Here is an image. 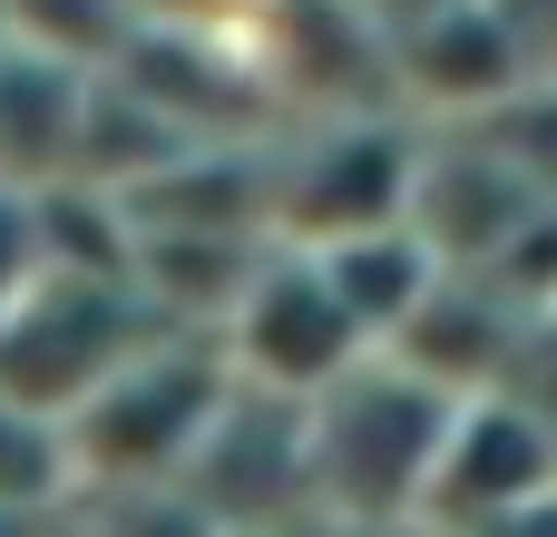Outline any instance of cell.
I'll use <instances>...</instances> for the list:
<instances>
[{"label": "cell", "instance_id": "11", "mask_svg": "<svg viewBox=\"0 0 557 537\" xmlns=\"http://www.w3.org/2000/svg\"><path fill=\"white\" fill-rule=\"evenodd\" d=\"M29 245H39V274L49 284H117L137 294V225L108 186H29Z\"/></svg>", "mask_w": 557, "mask_h": 537}, {"label": "cell", "instance_id": "3", "mask_svg": "<svg viewBox=\"0 0 557 537\" xmlns=\"http://www.w3.org/2000/svg\"><path fill=\"white\" fill-rule=\"evenodd\" d=\"M421 127L401 108H352V117H284L264 137V225L294 254H323L343 235H382L411 205Z\"/></svg>", "mask_w": 557, "mask_h": 537}, {"label": "cell", "instance_id": "12", "mask_svg": "<svg viewBox=\"0 0 557 537\" xmlns=\"http://www.w3.org/2000/svg\"><path fill=\"white\" fill-rule=\"evenodd\" d=\"M69 509H78V489H69L59 430L0 401V528H49V519H69Z\"/></svg>", "mask_w": 557, "mask_h": 537}, {"label": "cell", "instance_id": "6", "mask_svg": "<svg viewBox=\"0 0 557 537\" xmlns=\"http://www.w3.org/2000/svg\"><path fill=\"white\" fill-rule=\"evenodd\" d=\"M176 499L215 537H274L313 519V450H304V401L274 391H225V411L206 421V440L176 470Z\"/></svg>", "mask_w": 557, "mask_h": 537}, {"label": "cell", "instance_id": "7", "mask_svg": "<svg viewBox=\"0 0 557 537\" xmlns=\"http://www.w3.org/2000/svg\"><path fill=\"white\" fill-rule=\"evenodd\" d=\"M557 489V421L519 391H480L450 411L441 430V460H431V499H421V528H490L529 499Z\"/></svg>", "mask_w": 557, "mask_h": 537}, {"label": "cell", "instance_id": "2", "mask_svg": "<svg viewBox=\"0 0 557 537\" xmlns=\"http://www.w3.org/2000/svg\"><path fill=\"white\" fill-rule=\"evenodd\" d=\"M235 372L215 352V333H157L137 362H117L69 421V489L78 499H137V489H176L186 450L206 440V421L225 411Z\"/></svg>", "mask_w": 557, "mask_h": 537}, {"label": "cell", "instance_id": "16", "mask_svg": "<svg viewBox=\"0 0 557 537\" xmlns=\"http://www.w3.org/2000/svg\"><path fill=\"white\" fill-rule=\"evenodd\" d=\"M274 537H352V528H333V519H294V528H274Z\"/></svg>", "mask_w": 557, "mask_h": 537}, {"label": "cell", "instance_id": "14", "mask_svg": "<svg viewBox=\"0 0 557 537\" xmlns=\"http://www.w3.org/2000/svg\"><path fill=\"white\" fill-rule=\"evenodd\" d=\"M137 29H245L255 0H127Z\"/></svg>", "mask_w": 557, "mask_h": 537}, {"label": "cell", "instance_id": "8", "mask_svg": "<svg viewBox=\"0 0 557 537\" xmlns=\"http://www.w3.org/2000/svg\"><path fill=\"white\" fill-rule=\"evenodd\" d=\"M382 68H392V108L411 127H470L509 88H529V59L509 49V29H499L490 0H450L431 20H411V29H392Z\"/></svg>", "mask_w": 557, "mask_h": 537}, {"label": "cell", "instance_id": "1", "mask_svg": "<svg viewBox=\"0 0 557 537\" xmlns=\"http://www.w3.org/2000/svg\"><path fill=\"white\" fill-rule=\"evenodd\" d=\"M450 391H431L401 362H352L323 401H304V450H313V519L352 537H401L421 528L431 499V460L450 430Z\"/></svg>", "mask_w": 557, "mask_h": 537}, {"label": "cell", "instance_id": "13", "mask_svg": "<svg viewBox=\"0 0 557 537\" xmlns=\"http://www.w3.org/2000/svg\"><path fill=\"white\" fill-rule=\"evenodd\" d=\"M39 284V245H29V186H0V313Z\"/></svg>", "mask_w": 557, "mask_h": 537}, {"label": "cell", "instance_id": "17", "mask_svg": "<svg viewBox=\"0 0 557 537\" xmlns=\"http://www.w3.org/2000/svg\"><path fill=\"white\" fill-rule=\"evenodd\" d=\"M401 537H450V528H401Z\"/></svg>", "mask_w": 557, "mask_h": 537}, {"label": "cell", "instance_id": "9", "mask_svg": "<svg viewBox=\"0 0 557 537\" xmlns=\"http://www.w3.org/2000/svg\"><path fill=\"white\" fill-rule=\"evenodd\" d=\"M78 108H88V68L0 39V186H59L78 157Z\"/></svg>", "mask_w": 557, "mask_h": 537}, {"label": "cell", "instance_id": "10", "mask_svg": "<svg viewBox=\"0 0 557 537\" xmlns=\"http://www.w3.org/2000/svg\"><path fill=\"white\" fill-rule=\"evenodd\" d=\"M313 274L333 284V303L352 313V333L382 352L431 294H441V264H431V245L411 235V225H382V235H343V245H323L313 254Z\"/></svg>", "mask_w": 557, "mask_h": 537}, {"label": "cell", "instance_id": "4", "mask_svg": "<svg viewBox=\"0 0 557 537\" xmlns=\"http://www.w3.org/2000/svg\"><path fill=\"white\" fill-rule=\"evenodd\" d=\"M157 333H166V323H157L137 294H117V284H49V274H39V284L0 313V401L59 430V421H69L117 362H137Z\"/></svg>", "mask_w": 557, "mask_h": 537}, {"label": "cell", "instance_id": "5", "mask_svg": "<svg viewBox=\"0 0 557 537\" xmlns=\"http://www.w3.org/2000/svg\"><path fill=\"white\" fill-rule=\"evenodd\" d=\"M215 352L245 391H274V401H323L352 362H372V342L352 333V313L294 245H264V264L245 274V294L215 323Z\"/></svg>", "mask_w": 557, "mask_h": 537}, {"label": "cell", "instance_id": "15", "mask_svg": "<svg viewBox=\"0 0 557 537\" xmlns=\"http://www.w3.org/2000/svg\"><path fill=\"white\" fill-rule=\"evenodd\" d=\"M460 537H557V489L529 499V509H509V519H490V528H460Z\"/></svg>", "mask_w": 557, "mask_h": 537}]
</instances>
